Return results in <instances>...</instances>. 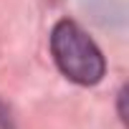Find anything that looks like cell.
<instances>
[{"label":"cell","mask_w":129,"mask_h":129,"mask_svg":"<svg viewBox=\"0 0 129 129\" xmlns=\"http://www.w3.org/2000/svg\"><path fill=\"white\" fill-rule=\"evenodd\" d=\"M51 53L58 71L79 86H96L106 74V61L91 36L74 20L63 18L51 30Z\"/></svg>","instance_id":"6da1fadb"},{"label":"cell","mask_w":129,"mask_h":129,"mask_svg":"<svg viewBox=\"0 0 129 129\" xmlns=\"http://www.w3.org/2000/svg\"><path fill=\"white\" fill-rule=\"evenodd\" d=\"M116 101H119V119H121V121H126V109H124V101H126V86H121V89H119Z\"/></svg>","instance_id":"7a4b0ae2"}]
</instances>
